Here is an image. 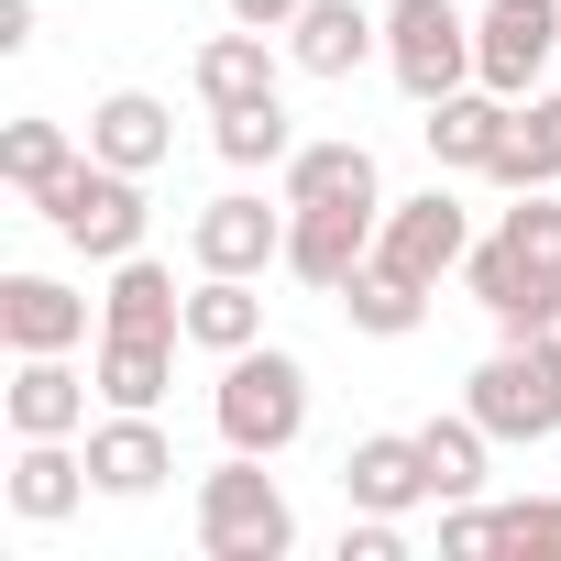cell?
I'll list each match as a JSON object with an SVG mask.
<instances>
[{"mask_svg":"<svg viewBox=\"0 0 561 561\" xmlns=\"http://www.w3.org/2000/svg\"><path fill=\"white\" fill-rule=\"evenodd\" d=\"M209 419H220V440L231 451H287L298 430H309V364L287 353V342H253V353H220V386H209Z\"/></svg>","mask_w":561,"mask_h":561,"instance_id":"obj_1","label":"cell"},{"mask_svg":"<svg viewBox=\"0 0 561 561\" xmlns=\"http://www.w3.org/2000/svg\"><path fill=\"white\" fill-rule=\"evenodd\" d=\"M198 550L209 561H287L298 550V506L264 473V451H231L198 473Z\"/></svg>","mask_w":561,"mask_h":561,"instance_id":"obj_2","label":"cell"},{"mask_svg":"<svg viewBox=\"0 0 561 561\" xmlns=\"http://www.w3.org/2000/svg\"><path fill=\"white\" fill-rule=\"evenodd\" d=\"M462 408L495 440H561V331H495V353L462 375Z\"/></svg>","mask_w":561,"mask_h":561,"instance_id":"obj_3","label":"cell"},{"mask_svg":"<svg viewBox=\"0 0 561 561\" xmlns=\"http://www.w3.org/2000/svg\"><path fill=\"white\" fill-rule=\"evenodd\" d=\"M34 209H45V231H56L67 253H89V264L144 253V220H154V209H144V176H133V165H100V154H78Z\"/></svg>","mask_w":561,"mask_h":561,"instance_id":"obj_4","label":"cell"},{"mask_svg":"<svg viewBox=\"0 0 561 561\" xmlns=\"http://www.w3.org/2000/svg\"><path fill=\"white\" fill-rule=\"evenodd\" d=\"M386 78L430 111L451 89H473V12L462 0H386Z\"/></svg>","mask_w":561,"mask_h":561,"instance_id":"obj_5","label":"cell"},{"mask_svg":"<svg viewBox=\"0 0 561 561\" xmlns=\"http://www.w3.org/2000/svg\"><path fill=\"white\" fill-rule=\"evenodd\" d=\"M561 67V0H484L473 12V78L528 100L539 78Z\"/></svg>","mask_w":561,"mask_h":561,"instance_id":"obj_6","label":"cell"},{"mask_svg":"<svg viewBox=\"0 0 561 561\" xmlns=\"http://www.w3.org/2000/svg\"><path fill=\"white\" fill-rule=\"evenodd\" d=\"M462 287H473V309L517 342V331H561V275H539L506 231H473V253H462Z\"/></svg>","mask_w":561,"mask_h":561,"instance_id":"obj_7","label":"cell"},{"mask_svg":"<svg viewBox=\"0 0 561 561\" xmlns=\"http://www.w3.org/2000/svg\"><path fill=\"white\" fill-rule=\"evenodd\" d=\"M375 231H386V209H364V198L287 209V275H298V287H320V298H342V287H353V264L375 253Z\"/></svg>","mask_w":561,"mask_h":561,"instance_id":"obj_8","label":"cell"},{"mask_svg":"<svg viewBox=\"0 0 561 561\" xmlns=\"http://www.w3.org/2000/svg\"><path fill=\"white\" fill-rule=\"evenodd\" d=\"M187 253H198V275H264V264H287V198H275V209L253 187L209 198L187 220Z\"/></svg>","mask_w":561,"mask_h":561,"instance_id":"obj_9","label":"cell"},{"mask_svg":"<svg viewBox=\"0 0 561 561\" xmlns=\"http://www.w3.org/2000/svg\"><path fill=\"white\" fill-rule=\"evenodd\" d=\"M89 397H100V375H78L67 353H12L0 419H12V440H78L89 430Z\"/></svg>","mask_w":561,"mask_h":561,"instance_id":"obj_10","label":"cell"},{"mask_svg":"<svg viewBox=\"0 0 561 561\" xmlns=\"http://www.w3.org/2000/svg\"><path fill=\"white\" fill-rule=\"evenodd\" d=\"M375 253L386 264H408V275H462V253H473V209L451 198V187H419V198H386V231H375Z\"/></svg>","mask_w":561,"mask_h":561,"instance_id":"obj_11","label":"cell"},{"mask_svg":"<svg viewBox=\"0 0 561 561\" xmlns=\"http://www.w3.org/2000/svg\"><path fill=\"white\" fill-rule=\"evenodd\" d=\"M89 495H100V473H89V451H78V440H12L0 506H12L23 528H56V517H78Z\"/></svg>","mask_w":561,"mask_h":561,"instance_id":"obj_12","label":"cell"},{"mask_svg":"<svg viewBox=\"0 0 561 561\" xmlns=\"http://www.w3.org/2000/svg\"><path fill=\"white\" fill-rule=\"evenodd\" d=\"M430 165H451V176H495V154H506V133H517V100L506 89H451V100H430Z\"/></svg>","mask_w":561,"mask_h":561,"instance_id":"obj_13","label":"cell"},{"mask_svg":"<svg viewBox=\"0 0 561 561\" xmlns=\"http://www.w3.org/2000/svg\"><path fill=\"white\" fill-rule=\"evenodd\" d=\"M89 473H100V495L144 506V495L176 473V440L154 430V408H111V419H89Z\"/></svg>","mask_w":561,"mask_h":561,"instance_id":"obj_14","label":"cell"},{"mask_svg":"<svg viewBox=\"0 0 561 561\" xmlns=\"http://www.w3.org/2000/svg\"><path fill=\"white\" fill-rule=\"evenodd\" d=\"M342 495H353V506H375V517H408V506H430L440 484H430V451H419V430H364V440L342 451Z\"/></svg>","mask_w":561,"mask_h":561,"instance_id":"obj_15","label":"cell"},{"mask_svg":"<svg viewBox=\"0 0 561 561\" xmlns=\"http://www.w3.org/2000/svg\"><path fill=\"white\" fill-rule=\"evenodd\" d=\"M375 56H386V12H364V0H309L287 23V67L298 78H353Z\"/></svg>","mask_w":561,"mask_h":561,"instance_id":"obj_16","label":"cell"},{"mask_svg":"<svg viewBox=\"0 0 561 561\" xmlns=\"http://www.w3.org/2000/svg\"><path fill=\"white\" fill-rule=\"evenodd\" d=\"M0 342L12 353H78L89 342V298L67 275H0Z\"/></svg>","mask_w":561,"mask_h":561,"instance_id":"obj_17","label":"cell"},{"mask_svg":"<svg viewBox=\"0 0 561 561\" xmlns=\"http://www.w3.org/2000/svg\"><path fill=\"white\" fill-rule=\"evenodd\" d=\"M187 78H198V100H209V111H253V100H287V56H275V45H264L253 23L209 34Z\"/></svg>","mask_w":561,"mask_h":561,"instance_id":"obj_18","label":"cell"},{"mask_svg":"<svg viewBox=\"0 0 561 561\" xmlns=\"http://www.w3.org/2000/svg\"><path fill=\"white\" fill-rule=\"evenodd\" d=\"M89 154H100V165H133V176H154V165L176 154V111H165L154 89H111V100L89 111Z\"/></svg>","mask_w":561,"mask_h":561,"instance_id":"obj_19","label":"cell"},{"mask_svg":"<svg viewBox=\"0 0 561 561\" xmlns=\"http://www.w3.org/2000/svg\"><path fill=\"white\" fill-rule=\"evenodd\" d=\"M176 342H187V331H100V353H89L100 408H165V386H176Z\"/></svg>","mask_w":561,"mask_h":561,"instance_id":"obj_20","label":"cell"},{"mask_svg":"<svg viewBox=\"0 0 561 561\" xmlns=\"http://www.w3.org/2000/svg\"><path fill=\"white\" fill-rule=\"evenodd\" d=\"M342 320H353L364 342H408V331L430 320V275H408V264L364 253V264H353V287H342Z\"/></svg>","mask_w":561,"mask_h":561,"instance_id":"obj_21","label":"cell"},{"mask_svg":"<svg viewBox=\"0 0 561 561\" xmlns=\"http://www.w3.org/2000/svg\"><path fill=\"white\" fill-rule=\"evenodd\" d=\"M320 198H364V209H386L375 154H364V144H298V154H287V209H320Z\"/></svg>","mask_w":561,"mask_h":561,"instance_id":"obj_22","label":"cell"},{"mask_svg":"<svg viewBox=\"0 0 561 561\" xmlns=\"http://www.w3.org/2000/svg\"><path fill=\"white\" fill-rule=\"evenodd\" d=\"M187 342H198V353H253V342H264L253 275H198V287H187Z\"/></svg>","mask_w":561,"mask_h":561,"instance_id":"obj_23","label":"cell"},{"mask_svg":"<svg viewBox=\"0 0 561 561\" xmlns=\"http://www.w3.org/2000/svg\"><path fill=\"white\" fill-rule=\"evenodd\" d=\"M495 187L517 198V187H561V89H528L517 100V133H506V154H495Z\"/></svg>","mask_w":561,"mask_h":561,"instance_id":"obj_24","label":"cell"},{"mask_svg":"<svg viewBox=\"0 0 561 561\" xmlns=\"http://www.w3.org/2000/svg\"><path fill=\"white\" fill-rule=\"evenodd\" d=\"M100 331H187V298H176V275L122 253L111 264V298H100Z\"/></svg>","mask_w":561,"mask_h":561,"instance_id":"obj_25","label":"cell"},{"mask_svg":"<svg viewBox=\"0 0 561 561\" xmlns=\"http://www.w3.org/2000/svg\"><path fill=\"white\" fill-rule=\"evenodd\" d=\"M78 154H89V144H78L67 122H45V111H23L12 133H0V187H12V198H45V187H56V176H67Z\"/></svg>","mask_w":561,"mask_h":561,"instance_id":"obj_26","label":"cell"},{"mask_svg":"<svg viewBox=\"0 0 561 561\" xmlns=\"http://www.w3.org/2000/svg\"><path fill=\"white\" fill-rule=\"evenodd\" d=\"M419 451H430L440 506H462V495H484V451H495V430H484L473 408H451V419H430V430H419Z\"/></svg>","mask_w":561,"mask_h":561,"instance_id":"obj_27","label":"cell"},{"mask_svg":"<svg viewBox=\"0 0 561 561\" xmlns=\"http://www.w3.org/2000/svg\"><path fill=\"white\" fill-rule=\"evenodd\" d=\"M209 144H220V165H287L298 154V122H287V100H253V111H209Z\"/></svg>","mask_w":561,"mask_h":561,"instance_id":"obj_28","label":"cell"},{"mask_svg":"<svg viewBox=\"0 0 561 561\" xmlns=\"http://www.w3.org/2000/svg\"><path fill=\"white\" fill-rule=\"evenodd\" d=\"M495 231H506L539 275H561V187H517V209H506Z\"/></svg>","mask_w":561,"mask_h":561,"instance_id":"obj_29","label":"cell"},{"mask_svg":"<svg viewBox=\"0 0 561 561\" xmlns=\"http://www.w3.org/2000/svg\"><path fill=\"white\" fill-rule=\"evenodd\" d=\"M495 550L561 561V495H506V506H495Z\"/></svg>","mask_w":561,"mask_h":561,"instance_id":"obj_30","label":"cell"},{"mask_svg":"<svg viewBox=\"0 0 561 561\" xmlns=\"http://www.w3.org/2000/svg\"><path fill=\"white\" fill-rule=\"evenodd\" d=\"M484 550H495V506H484V495L440 506V561H484Z\"/></svg>","mask_w":561,"mask_h":561,"instance_id":"obj_31","label":"cell"},{"mask_svg":"<svg viewBox=\"0 0 561 561\" xmlns=\"http://www.w3.org/2000/svg\"><path fill=\"white\" fill-rule=\"evenodd\" d=\"M220 12H231V23H253V34H287L309 0H220Z\"/></svg>","mask_w":561,"mask_h":561,"instance_id":"obj_32","label":"cell"},{"mask_svg":"<svg viewBox=\"0 0 561 561\" xmlns=\"http://www.w3.org/2000/svg\"><path fill=\"white\" fill-rule=\"evenodd\" d=\"M34 45V0H0V56H23Z\"/></svg>","mask_w":561,"mask_h":561,"instance_id":"obj_33","label":"cell"}]
</instances>
